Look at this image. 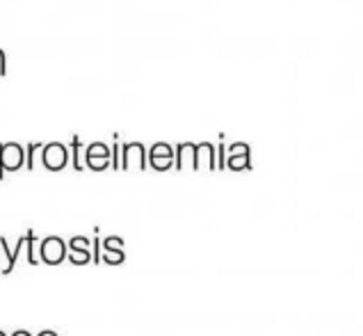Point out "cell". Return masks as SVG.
Instances as JSON below:
<instances>
[{
	"mask_svg": "<svg viewBox=\"0 0 363 336\" xmlns=\"http://www.w3.org/2000/svg\"><path fill=\"white\" fill-rule=\"evenodd\" d=\"M149 158H174V149L167 145V142H155L151 147Z\"/></svg>",
	"mask_w": 363,
	"mask_h": 336,
	"instance_id": "30bf717a",
	"label": "cell"
},
{
	"mask_svg": "<svg viewBox=\"0 0 363 336\" xmlns=\"http://www.w3.org/2000/svg\"><path fill=\"white\" fill-rule=\"evenodd\" d=\"M151 160V167L164 172V169H172L174 167V158H149Z\"/></svg>",
	"mask_w": 363,
	"mask_h": 336,
	"instance_id": "e0dca14e",
	"label": "cell"
},
{
	"mask_svg": "<svg viewBox=\"0 0 363 336\" xmlns=\"http://www.w3.org/2000/svg\"><path fill=\"white\" fill-rule=\"evenodd\" d=\"M0 336H5V332H0Z\"/></svg>",
	"mask_w": 363,
	"mask_h": 336,
	"instance_id": "7402d4cb",
	"label": "cell"
},
{
	"mask_svg": "<svg viewBox=\"0 0 363 336\" xmlns=\"http://www.w3.org/2000/svg\"><path fill=\"white\" fill-rule=\"evenodd\" d=\"M80 147H82V142L78 135L71 138V154H74V169H82V160H80Z\"/></svg>",
	"mask_w": 363,
	"mask_h": 336,
	"instance_id": "4fadbf2b",
	"label": "cell"
},
{
	"mask_svg": "<svg viewBox=\"0 0 363 336\" xmlns=\"http://www.w3.org/2000/svg\"><path fill=\"white\" fill-rule=\"evenodd\" d=\"M69 250H82V252H87V250H91V242L87 240V238H82V236H76V238H71L69 240V245H67Z\"/></svg>",
	"mask_w": 363,
	"mask_h": 336,
	"instance_id": "2e32d148",
	"label": "cell"
},
{
	"mask_svg": "<svg viewBox=\"0 0 363 336\" xmlns=\"http://www.w3.org/2000/svg\"><path fill=\"white\" fill-rule=\"evenodd\" d=\"M123 252H106L103 250V254H101V261H106V263H110V266H119V263H123Z\"/></svg>",
	"mask_w": 363,
	"mask_h": 336,
	"instance_id": "5bb4252c",
	"label": "cell"
},
{
	"mask_svg": "<svg viewBox=\"0 0 363 336\" xmlns=\"http://www.w3.org/2000/svg\"><path fill=\"white\" fill-rule=\"evenodd\" d=\"M206 162V167H217L215 162V149L211 142H201V145H196V169H199L201 165Z\"/></svg>",
	"mask_w": 363,
	"mask_h": 336,
	"instance_id": "52a82bcc",
	"label": "cell"
},
{
	"mask_svg": "<svg viewBox=\"0 0 363 336\" xmlns=\"http://www.w3.org/2000/svg\"><path fill=\"white\" fill-rule=\"evenodd\" d=\"M103 250L106 252H123V240L117 236H110V238L103 240Z\"/></svg>",
	"mask_w": 363,
	"mask_h": 336,
	"instance_id": "9a60e30c",
	"label": "cell"
},
{
	"mask_svg": "<svg viewBox=\"0 0 363 336\" xmlns=\"http://www.w3.org/2000/svg\"><path fill=\"white\" fill-rule=\"evenodd\" d=\"M185 165L196 169V145H192V142H181L174 151V167L183 169Z\"/></svg>",
	"mask_w": 363,
	"mask_h": 336,
	"instance_id": "5b68a950",
	"label": "cell"
},
{
	"mask_svg": "<svg viewBox=\"0 0 363 336\" xmlns=\"http://www.w3.org/2000/svg\"><path fill=\"white\" fill-rule=\"evenodd\" d=\"M37 336H57L55 332H50V330H46V332H41V334H37Z\"/></svg>",
	"mask_w": 363,
	"mask_h": 336,
	"instance_id": "44dd1931",
	"label": "cell"
},
{
	"mask_svg": "<svg viewBox=\"0 0 363 336\" xmlns=\"http://www.w3.org/2000/svg\"><path fill=\"white\" fill-rule=\"evenodd\" d=\"M26 250H28V263L30 266H37L41 259H39V240L33 229L26 233Z\"/></svg>",
	"mask_w": 363,
	"mask_h": 336,
	"instance_id": "ba28073f",
	"label": "cell"
},
{
	"mask_svg": "<svg viewBox=\"0 0 363 336\" xmlns=\"http://www.w3.org/2000/svg\"><path fill=\"white\" fill-rule=\"evenodd\" d=\"M231 154L226 158V165L231 169H249V147L242 145V142H235L231 145Z\"/></svg>",
	"mask_w": 363,
	"mask_h": 336,
	"instance_id": "8992f818",
	"label": "cell"
},
{
	"mask_svg": "<svg viewBox=\"0 0 363 336\" xmlns=\"http://www.w3.org/2000/svg\"><path fill=\"white\" fill-rule=\"evenodd\" d=\"M12 336H33V334H28L26 330H18V332H14Z\"/></svg>",
	"mask_w": 363,
	"mask_h": 336,
	"instance_id": "ffe728a7",
	"label": "cell"
},
{
	"mask_svg": "<svg viewBox=\"0 0 363 336\" xmlns=\"http://www.w3.org/2000/svg\"><path fill=\"white\" fill-rule=\"evenodd\" d=\"M5 50L3 48H0V76H5Z\"/></svg>",
	"mask_w": 363,
	"mask_h": 336,
	"instance_id": "d6986e66",
	"label": "cell"
},
{
	"mask_svg": "<svg viewBox=\"0 0 363 336\" xmlns=\"http://www.w3.org/2000/svg\"><path fill=\"white\" fill-rule=\"evenodd\" d=\"M26 162V149L18 142H3L0 145V179H5V172H16Z\"/></svg>",
	"mask_w": 363,
	"mask_h": 336,
	"instance_id": "6da1fadb",
	"label": "cell"
},
{
	"mask_svg": "<svg viewBox=\"0 0 363 336\" xmlns=\"http://www.w3.org/2000/svg\"><path fill=\"white\" fill-rule=\"evenodd\" d=\"M69 261L74 263V266H87V263H91V250H87V252L69 250Z\"/></svg>",
	"mask_w": 363,
	"mask_h": 336,
	"instance_id": "8fae6325",
	"label": "cell"
},
{
	"mask_svg": "<svg viewBox=\"0 0 363 336\" xmlns=\"http://www.w3.org/2000/svg\"><path fill=\"white\" fill-rule=\"evenodd\" d=\"M130 165H135L138 169L147 167V149H144L142 142H128V145H123V151H121V167L123 169H130Z\"/></svg>",
	"mask_w": 363,
	"mask_h": 336,
	"instance_id": "277c9868",
	"label": "cell"
},
{
	"mask_svg": "<svg viewBox=\"0 0 363 336\" xmlns=\"http://www.w3.org/2000/svg\"><path fill=\"white\" fill-rule=\"evenodd\" d=\"M67 254H69L67 242L57 236H48L39 242V259L48 263V266H60Z\"/></svg>",
	"mask_w": 363,
	"mask_h": 336,
	"instance_id": "7a4b0ae2",
	"label": "cell"
},
{
	"mask_svg": "<svg viewBox=\"0 0 363 336\" xmlns=\"http://www.w3.org/2000/svg\"><path fill=\"white\" fill-rule=\"evenodd\" d=\"M44 149V145L41 142H30V145L26 147V167L28 169H35V156H37V151Z\"/></svg>",
	"mask_w": 363,
	"mask_h": 336,
	"instance_id": "7c38bea8",
	"label": "cell"
},
{
	"mask_svg": "<svg viewBox=\"0 0 363 336\" xmlns=\"http://www.w3.org/2000/svg\"><path fill=\"white\" fill-rule=\"evenodd\" d=\"M110 160V149L103 142H91L85 151V160Z\"/></svg>",
	"mask_w": 363,
	"mask_h": 336,
	"instance_id": "9c48e42d",
	"label": "cell"
},
{
	"mask_svg": "<svg viewBox=\"0 0 363 336\" xmlns=\"http://www.w3.org/2000/svg\"><path fill=\"white\" fill-rule=\"evenodd\" d=\"M41 162H44V167L50 172L65 169L69 162V149L62 145V142H48V145H44V149H41Z\"/></svg>",
	"mask_w": 363,
	"mask_h": 336,
	"instance_id": "3957f363",
	"label": "cell"
},
{
	"mask_svg": "<svg viewBox=\"0 0 363 336\" xmlns=\"http://www.w3.org/2000/svg\"><path fill=\"white\" fill-rule=\"evenodd\" d=\"M101 247H103V242L99 240V231H96V238L91 240V263H101Z\"/></svg>",
	"mask_w": 363,
	"mask_h": 336,
	"instance_id": "ac0fdd59",
	"label": "cell"
}]
</instances>
